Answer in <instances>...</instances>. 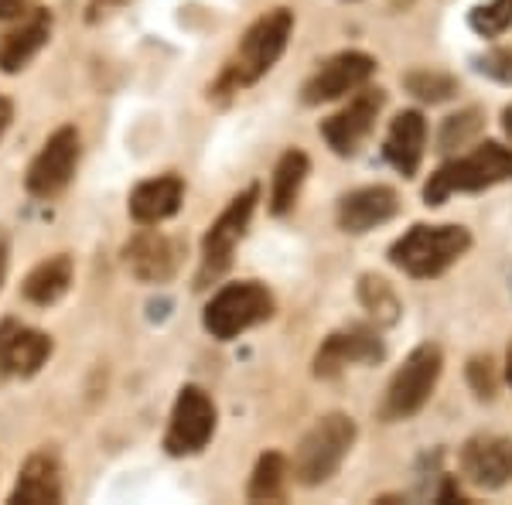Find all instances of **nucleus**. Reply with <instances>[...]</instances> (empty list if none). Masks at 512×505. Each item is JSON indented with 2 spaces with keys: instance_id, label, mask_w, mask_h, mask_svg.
Returning a JSON list of instances; mask_svg holds the SVG:
<instances>
[{
  "instance_id": "obj_11",
  "label": "nucleus",
  "mask_w": 512,
  "mask_h": 505,
  "mask_svg": "<svg viewBox=\"0 0 512 505\" xmlns=\"http://www.w3.org/2000/svg\"><path fill=\"white\" fill-rule=\"evenodd\" d=\"M386 345L373 328L366 325H349L342 331L321 342V349L315 355V376L318 379H335L345 366H376L383 362Z\"/></svg>"
},
{
  "instance_id": "obj_7",
  "label": "nucleus",
  "mask_w": 512,
  "mask_h": 505,
  "mask_svg": "<svg viewBox=\"0 0 512 505\" xmlns=\"http://www.w3.org/2000/svg\"><path fill=\"white\" fill-rule=\"evenodd\" d=\"M256 198H260V188L250 185L246 192H239L233 202L226 205V212L209 226V233L202 239V267H198L195 287H209L212 280L229 270L236 243L246 236V226H250V219H253Z\"/></svg>"
},
{
  "instance_id": "obj_6",
  "label": "nucleus",
  "mask_w": 512,
  "mask_h": 505,
  "mask_svg": "<svg viewBox=\"0 0 512 505\" xmlns=\"http://www.w3.org/2000/svg\"><path fill=\"white\" fill-rule=\"evenodd\" d=\"M441 369H444L441 349L431 342L417 345V349L403 359V366L393 372L390 386H386L383 420H410L414 413L424 410L437 379H441Z\"/></svg>"
},
{
  "instance_id": "obj_8",
  "label": "nucleus",
  "mask_w": 512,
  "mask_h": 505,
  "mask_svg": "<svg viewBox=\"0 0 512 505\" xmlns=\"http://www.w3.org/2000/svg\"><path fill=\"white\" fill-rule=\"evenodd\" d=\"M212 434H216V403L202 386H185L175 400V410H171L164 447L175 458H188V454L202 451L212 441Z\"/></svg>"
},
{
  "instance_id": "obj_24",
  "label": "nucleus",
  "mask_w": 512,
  "mask_h": 505,
  "mask_svg": "<svg viewBox=\"0 0 512 505\" xmlns=\"http://www.w3.org/2000/svg\"><path fill=\"white\" fill-rule=\"evenodd\" d=\"M403 86H407V93L424 99V103H444V99H451L458 93V79L448 76V72H437V69L407 72V76H403Z\"/></svg>"
},
{
  "instance_id": "obj_23",
  "label": "nucleus",
  "mask_w": 512,
  "mask_h": 505,
  "mask_svg": "<svg viewBox=\"0 0 512 505\" xmlns=\"http://www.w3.org/2000/svg\"><path fill=\"white\" fill-rule=\"evenodd\" d=\"M284 488H287V461H284V454L267 451L260 461H256L246 495H250V502H280V499H284Z\"/></svg>"
},
{
  "instance_id": "obj_34",
  "label": "nucleus",
  "mask_w": 512,
  "mask_h": 505,
  "mask_svg": "<svg viewBox=\"0 0 512 505\" xmlns=\"http://www.w3.org/2000/svg\"><path fill=\"white\" fill-rule=\"evenodd\" d=\"M502 127H506V134L512 140V106H506V113H502Z\"/></svg>"
},
{
  "instance_id": "obj_2",
  "label": "nucleus",
  "mask_w": 512,
  "mask_h": 505,
  "mask_svg": "<svg viewBox=\"0 0 512 505\" xmlns=\"http://www.w3.org/2000/svg\"><path fill=\"white\" fill-rule=\"evenodd\" d=\"M502 181H512V147L485 140L472 154L454 157V161L434 171L431 181L424 185V202L444 205L451 195L485 192V188L502 185Z\"/></svg>"
},
{
  "instance_id": "obj_22",
  "label": "nucleus",
  "mask_w": 512,
  "mask_h": 505,
  "mask_svg": "<svg viewBox=\"0 0 512 505\" xmlns=\"http://www.w3.org/2000/svg\"><path fill=\"white\" fill-rule=\"evenodd\" d=\"M311 161L304 151H287L274 168V188H270V212L287 215L294 209L297 195H301L304 181H308Z\"/></svg>"
},
{
  "instance_id": "obj_17",
  "label": "nucleus",
  "mask_w": 512,
  "mask_h": 505,
  "mask_svg": "<svg viewBox=\"0 0 512 505\" xmlns=\"http://www.w3.org/2000/svg\"><path fill=\"white\" fill-rule=\"evenodd\" d=\"M424 140H427V123L417 110H403L400 117L390 123V134H386L383 154L386 161L400 171L403 178H414L420 161H424Z\"/></svg>"
},
{
  "instance_id": "obj_13",
  "label": "nucleus",
  "mask_w": 512,
  "mask_h": 505,
  "mask_svg": "<svg viewBox=\"0 0 512 505\" xmlns=\"http://www.w3.org/2000/svg\"><path fill=\"white\" fill-rule=\"evenodd\" d=\"M461 475L472 485L495 492L512 482V441L499 434H475L461 447Z\"/></svg>"
},
{
  "instance_id": "obj_20",
  "label": "nucleus",
  "mask_w": 512,
  "mask_h": 505,
  "mask_svg": "<svg viewBox=\"0 0 512 505\" xmlns=\"http://www.w3.org/2000/svg\"><path fill=\"white\" fill-rule=\"evenodd\" d=\"M11 502L18 505H55L62 502V475L59 461L52 454H35L21 468V478L11 492Z\"/></svg>"
},
{
  "instance_id": "obj_31",
  "label": "nucleus",
  "mask_w": 512,
  "mask_h": 505,
  "mask_svg": "<svg viewBox=\"0 0 512 505\" xmlns=\"http://www.w3.org/2000/svg\"><path fill=\"white\" fill-rule=\"evenodd\" d=\"M24 4H28V0H0V21L18 18V14L24 11Z\"/></svg>"
},
{
  "instance_id": "obj_19",
  "label": "nucleus",
  "mask_w": 512,
  "mask_h": 505,
  "mask_svg": "<svg viewBox=\"0 0 512 505\" xmlns=\"http://www.w3.org/2000/svg\"><path fill=\"white\" fill-rule=\"evenodd\" d=\"M48 35H52V14L38 7V11H31L18 28L7 31L4 41H0V69L21 72L48 45Z\"/></svg>"
},
{
  "instance_id": "obj_10",
  "label": "nucleus",
  "mask_w": 512,
  "mask_h": 505,
  "mask_svg": "<svg viewBox=\"0 0 512 505\" xmlns=\"http://www.w3.org/2000/svg\"><path fill=\"white\" fill-rule=\"evenodd\" d=\"M376 72V59L366 52H338L332 55L321 69L304 82L301 99L304 106H321V103H332V99H342L362 89Z\"/></svg>"
},
{
  "instance_id": "obj_3",
  "label": "nucleus",
  "mask_w": 512,
  "mask_h": 505,
  "mask_svg": "<svg viewBox=\"0 0 512 505\" xmlns=\"http://www.w3.org/2000/svg\"><path fill=\"white\" fill-rule=\"evenodd\" d=\"M472 246L465 226H414L390 246V263L414 280L441 277L451 263H458Z\"/></svg>"
},
{
  "instance_id": "obj_29",
  "label": "nucleus",
  "mask_w": 512,
  "mask_h": 505,
  "mask_svg": "<svg viewBox=\"0 0 512 505\" xmlns=\"http://www.w3.org/2000/svg\"><path fill=\"white\" fill-rule=\"evenodd\" d=\"M468 379H472L475 393L482 396V400H492V396H495V372H492V359H472V366H468Z\"/></svg>"
},
{
  "instance_id": "obj_5",
  "label": "nucleus",
  "mask_w": 512,
  "mask_h": 505,
  "mask_svg": "<svg viewBox=\"0 0 512 505\" xmlns=\"http://www.w3.org/2000/svg\"><path fill=\"white\" fill-rule=\"evenodd\" d=\"M270 318H274V294L256 280H239V284H226L205 304L202 325L219 342H233L243 331Z\"/></svg>"
},
{
  "instance_id": "obj_1",
  "label": "nucleus",
  "mask_w": 512,
  "mask_h": 505,
  "mask_svg": "<svg viewBox=\"0 0 512 505\" xmlns=\"http://www.w3.org/2000/svg\"><path fill=\"white\" fill-rule=\"evenodd\" d=\"M291 31H294V14L287 11V7H277V11L263 14V18L243 35V41H239L236 55L226 62L222 76L216 79V86H212V96H233L239 89L253 86L256 79L267 76L280 55H284L287 41H291Z\"/></svg>"
},
{
  "instance_id": "obj_9",
  "label": "nucleus",
  "mask_w": 512,
  "mask_h": 505,
  "mask_svg": "<svg viewBox=\"0 0 512 505\" xmlns=\"http://www.w3.org/2000/svg\"><path fill=\"white\" fill-rule=\"evenodd\" d=\"M79 134L76 127H62L55 130L52 137H48V144L41 147L38 157L31 161L28 168V178H24V185H28L31 195L38 198H52L59 195L65 185L72 181V175H76L79 168Z\"/></svg>"
},
{
  "instance_id": "obj_28",
  "label": "nucleus",
  "mask_w": 512,
  "mask_h": 505,
  "mask_svg": "<svg viewBox=\"0 0 512 505\" xmlns=\"http://www.w3.org/2000/svg\"><path fill=\"white\" fill-rule=\"evenodd\" d=\"M475 69L482 72V76L502 82V86H512V48L506 45V48H492V52L478 55Z\"/></svg>"
},
{
  "instance_id": "obj_12",
  "label": "nucleus",
  "mask_w": 512,
  "mask_h": 505,
  "mask_svg": "<svg viewBox=\"0 0 512 505\" xmlns=\"http://www.w3.org/2000/svg\"><path fill=\"white\" fill-rule=\"evenodd\" d=\"M383 103H386L383 89L362 86L359 93L349 99V106H342L335 117H328L325 123H321V137L328 140V147H332L335 154H342V157L355 154L362 140L373 134Z\"/></svg>"
},
{
  "instance_id": "obj_25",
  "label": "nucleus",
  "mask_w": 512,
  "mask_h": 505,
  "mask_svg": "<svg viewBox=\"0 0 512 505\" xmlns=\"http://www.w3.org/2000/svg\"><path fill=\"white\" fill-rule=\"evenodd\" d=\"M359 297H362V304H366V311H373L376 321H383V325H393V321L400 318V301H396L393 287L386 284L383 277L366 273L359 284Z\"/></svg>"
},
{
  "instance_id": "obj_26",
  "label": "nucleus",
  "mask_w": 512,
  "mask_h": 505,
  "mask_svg": "<svg viewBox=\"0 0 512 505\" xmlns=\"http://www.w3.org/2000/svg\"><path fill=\"white\" fill-rule=\"evenodd\" d=\"M475 35L482 38H499L512 28V0H489V4H478L468 14Z\"/></svg>"
},
{
  "instance_id": "obj_32",
  "label": "nucleus",
  "mask_w": 512,
  "mask_h": 505,
  "mask_svg": "<svg viewBox=\"0 0 512 505\" xmlns=\"http://www.w3.org/2000/svg\"><path fill=\"white\" fill-rule=\"evenodd\" d=\"M11 103H7V99L4 96H0V137H4V130L7 127H11Z\"/></svg>"
},
{
  "instance_id": "obj_4",
  "label": "nucleus",
  "mask_w": 512,
  "mask_h": 505,
  "mask_svg": "<svg viewBox=\"0 0 512 505\" xmlns=\"http://www.w3.org/2000/svg\"><path fill=\"white\" fill-rule=\"evenodd\" d=\"M355 420L345 413H328L321 417L308 434L301 437L294 451V482L304 488H318L325 482H332L342 468V461L349 458L352 444H355Z\"/></svg>"
},
{
  "instance_id": "obj_33",
  "label": "nucleus",
  "mask_w": 512,
  "mask_h": 505,
  "mask_svg": "<svg viewBox=\"0 0 512 505\" xmlns=\"http://www.w3.org/2000/svg\"><path fill=\"white\" fill-rule=\"evenodd\" d=\"M4 277H7V243L0 239V287H4Z\"/></svg>"
},
{
  "instance_id": "obj_35",
  "label": "nucleus",
  "mask_w": 512,
  "mask_h": 505,
  "mask_svg": "<svg viewBox=\"0 0 512 505\" xmlns=\"http://www.w3.org/2000/svg\"><path fill=\"white\" fill-rule=\"evenodd\" d=\"M506 379H509V386H512V345H509V355H506Z\"/></svg>"
},
{
  "instance_id": "obj_14",
  "label": "nucleus",
  "mask_w": 512,
  "mask_h": 505,
  "mask_svg": "<svg viewBox=\"0 0 512 505\" xmlns=\"http://www.w3.org/2000/svg\"><path fill=\"white\" fill-rule=\"evenodd\" d=\"M181 256H185V250H181L178 239L161 233H140L123 250V263L144 284H168L181 267Z\"/></svg>"
},
{
  "instance_id": "obj_16",
  "label": "nucleus",
  "mask_w": 512,
  "mask_h": 505,
  "mask_svg": "<svg viewBox=\"0 0 512 505\" xmlns=\"http://www.w3.org/2000/svg\"><path fill=\"white\" fill-rule=\"evenodd\" d=\"M52 355V338L38 328H24L18 321L0 325V372L7 376H35Z\"/></svg>"
},
{
  "instance_id": "obj_18",
  "label": "nucleus",
  "mask_w": 512,
  "mask_h": 505,
  "mask_svg": "<svg viewBox=\"0 0 512 505\" xmlns=\"http://www.w3.org/2000/svg\"><path fill=\"white\" fill-rule=\"evenodd\" d=\"M181 198H185V185L178 175H161L151 181H140L130 192V215L140 226H158V222L171 219L181 209Z\"/></svg>"
},
{
  "instance_id": "obj_21",
  "label": "nucleus",
  "mask_w": 512,
  "mask_h": 505,
  "mask_svg": "<svg viewBox=\"0 0 512 505\" xmlns=\"http://www.w3.org/2000/svg\"><path fill=\"white\" fill-rule=\"evenodd\" d=\"M72 287V260L65 253L59 256H48L45 263H38L35 270L24 277V297L38 308H48V304L62 301Z\"/></svg>"
},
{
  "instance_id": "obj_15",
  "label": "nucleus",
  "mask_w": 512,
  "mask_h": 505,
  "mask_svg": "<svg viewBox=\"0 0 512 505\" xmlns=\"http://www.w3.org/2000/svg\"><path fill=\"white\" fill-rule=\"evenodd\" d=\"M400 212V195L386 185H369V188H355L338 202V229L352 236H362L369 229L390 222Z\"/></svg>"
},
{
  "instance_id": "obj_27",
  "label": "nucleus",
  "mask_w": 512,
  "mask_h": 505,
  "mask_svg": "<svg viewBox=\"0 0 512 505\" xmlns=\"http://www.w3.org/2000/svg\"><path fill=\"white\" fill-rule=\"evenodd\" d=\"M478 130H482V110H461L444 120L441 127V151H454V147L468 144Z\"/></svg>"
},
{
  "instance_id": "obj_30",
  "label": "nucleus",
  "mask_w": 512,
  "mask_h": 505,
  "mask_svg": "<svg viewBox=\"0 0 512 505\" xmlns=\"http://www.w3.org/2000/svg\"><path fill=\"white\" fill-rule=\"evenodd\" d=\"M120 4H127V0H93V4H89V14H86V18H89V21H99V18H106V14L117 11Z\"/></svg>"
}]
</instances>
